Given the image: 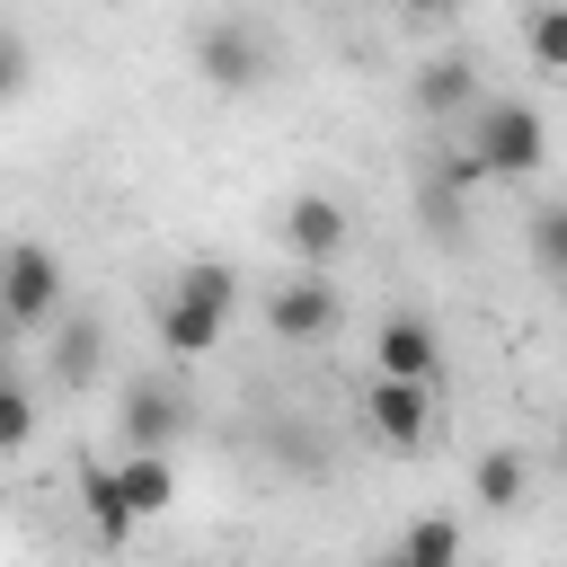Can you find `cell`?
Listing matches in <instances>:
<instances>
[{"mask_svg":"<svg viewBox=\"0 0 567 567\" xmlns=\"http://www.w3.org/2000/svg\"><path fill=\"white\" fill-rule=\"evenodd\" d=\"M275 230H284V248H292L310 275H319V266H337V257L354 248V213H346L337 195H292Z\"/></svg>","mask_w":567,"mask_h":567,"instance_id":"cell-6","label":"cell"},{"mask_svg":"<svg viewBox=\"0 0 567 567\" xmlns=\"http://www.w3.org/2000/svg\"><path fill=\"white\" fill-rule=\"evenodd\" d=\"M470 487H478V505H496V514H514L523 505V487H532V461L523 452H478V470H470Z\"/></svg>","mask_w":567,"mask_h":567,"instance_id":"cell-14","label":"cell"},{"mask_svg":"<svg viewBox=\"0 0 567 567\" xmlns=\"http://www.w3.org/2000/svg\"><path fill=\"white\" fill-rule=\"evenodd\" d=\"M62 310V257L44 239H9L0 248V319L9 328H44Z\"/></svg>","mask_w":567,"mask_h":567,"instance_id":"cell-3","label":"cell"},{"mask_svg":"<svg viewBox=\"0 0 567 567\" xmlns=\"http://www.w3.org/2000/svg\"><path fill=\"white\" fill-rule=\"evenodd\" d=\"M408 97H416L425 124H443V115H461V106L478 97V62H470V53H434V62H416Z\"/></svg>","mask_w":567,"mask_h":567,"instance_id":"cell-10","label":"cell"},{"mask_svg":"<svg viewBox=\"0 0 567 567\" xmlns=\"http://www.w3.org/2000/svg\"><path fill=\"white\" fill-rule=\"evenodd\" d=\"M195 62H204L213 89H257V80H266V27H248V18H204V27H195Z\"/></svg>","mask_w":567,"mask_h":567,"instance_id":"cell-5","label":"cell"},{"mask_svg":"<svg viewBox=\"0 0 567 567\" xmlns=\"http://www.w3.org/2000/svg\"><path fill=\"white\" fill-rule=\"evenodd\" d=\"M532 248H540V266H549V275H567V204L532 213Z\"/></svg>","mask_w":567,"mask_h":567,"instance_id":"cell-18","label":"cell"},{"mask_svg":"<svg viewBox=\"0 0 567 567\" xmlns=\"http://www.w3.org/2000/svg\"><path fill=\"white\" fill-rule=\"evenodd\" d=\"M434 372H443V337H434V319L399 310V319H381V328H372V381L434 390Z\"/></svg>","mask_w":567,"mask_h":567,"instance_id":"cell-4","label":"cell"},{"mask_svg":"<svg viewBox=\"0 0 567 567\" xmlns=\"http://www.w3.org/2000/svg\"><path fill=\"white\" fill-rule=\"evenodd\" d=\"M27 62H35V53H27V35H18V27H0V97H18V89H27Z\"/></svg>","mask_w":567,"mask_h":567,"instance_id":"cell-19","label":"cell"},{"mask_svg":"<svg viewBox=\"0 0 567 567\" xmlns=\"http://www.w3.org/2000/svg\"><path fill=\"white\" fill-rule=\"evenodd\" d=\"M27 434H35V390L0 363V452H27Z\"/></svg>","mask_w":567,"mask_h":567,"instance_id":"cell-17","label":"cell"},{"mask_svg":"<svg viewBox=\"0 0 567 567\" xmlns=\"http://www.w3.org/2000/svg\"><path fill=\"white\" fill-rule=\"evenodd\" d=\"M80 514H89V532H97L106 549L133 540V505L115 496V461H80Z\"/></svg>","mask_w":567,"mask_h":567,"instance_id":"cell-12","label":"cell"},{"mask_svg":"<svg viewBox=\"0 0 567 567\" xmlns=\"http://www.w3.org/2000/svg\"><path fill=\"white\" fill-rule=\"evenodd\" d=\"M177 434H186V399L168 381H133L124 390V443L133 452H168Z\"/></svg>","mask_w":567,"mask_h":567,"instance_id":"cell-9","label":"cell"},{"mask_svg":"<svg viewBox=\"0 0 567 567\" xmlns=\"http://www.w3.org/2000/svg\"><path fill=\"white\" fill-rule=\"evenodd\" d=\"M470 159H478V177H532V168L549 159V124H540V106H532V97H487V106H478V142H470Z\"/></svg>","mask_w":567,"mask_h":567,"instance_id":"cell-2","label":"cell"},{"mask_svg":"<svg viewBox=\"0 0 567 567\" xmlns=\"http://www.w3.org/2000/svg\"><path fill=\"white\" fill-rule=\"evenodd\" d=\"M266 328H275L284 346H319V337L337 328V284H328V275L275 284V292H266Z\"/></svg>","mask_w":567,"mask_h":567,"instance_id":"cell-7","label":"cell"},{"mask_svg":"<svg viewBox=\"0 0 567 567\" xmlns=\"http://www.w3.org/2000/svg\"><path fill=\"white\" fill-rule=\"evenodd\" d=\"M399 558L408 567H461V523L452 514H416L408 540H399Z\"/></svg>","mask_w":567,"mask_h":567,"instance_id":"cell-15","label":"cell"},{"mask_svg":"<svg viewBox=\"0 0 567 567\" xmlns=\"http://www.w3.org/2000/svg\"><path fill=\"white\" fill-rule=\"evenodd\" d=\"M363 425H372L390 452H425V434H434V390L372 381V390H363Z\"/></svg>","mask_w":567,"mask_h":567,"instance_id":"cell-8","label":"cell"},{"mask_svg":"<svg viewBox=\"0 0 567 567\" xmlns=\"http://www.w3.org/2000/svg\"><path fill=\"white\" fill-rule=\"evenodd\" d=\"M230 310H239V275L230 266H186L168 284V301H159V346L168 354H213Z\"/></svg>","mask_w":567,"mask_h":567,"instance_id":"cell-1","label":"cell"},{"mask_svg":"<svg viewBox=\"0 0 567 567\" xmlns=\"http://www.w3.org/2000/svg\"><path fill=\"white\" fill-rule=\"evenodd\" d=\"M0 346H9V319H0Z\"/></svg>","mask_w":567,"mask_h":567,"instance_id":"cell-20","label":"cell"},{"mask_svg":"<svg viewBox=\"0 0 567 567\" xmlns=\"http://www.w3.org/2000/svg\"><path fill=\"white\" fill-rule=\"evenodd\" d=\"M115 496L133 505V523L168 514V505H177V470H168V452H124V461H115Z\"/></svg>","mask_w":567,"mask_h":567,"instance_id":"cell-11","label":"cell"},{"mask_svg":"<svg viewBox=\"0 0 567 567\" xmlns=\"http://www.w3.org/2000/svg\"><path fill=\"white\" fill-rule=\"evenodd\" d=\"M514 27H523V53L540 71H567V9H523Z\"/></svg>","mask_w":567,"mask_h":567,"instance_id":"cell-16","label":"cell"},{"mask_svg":"<svg viewBox=\"0 0 567 567\" xmlns=\"http://www.w3.org/2000/svg\"><path fill=\"white\" fill-rule=\"evenodd\" d=\"M97 363H106V328L97 319H62L53 328V381L80 390V381H97Z\"/></svg>","mask_w":567,"mask_h":567,"instance_id":"cell-13","label":"cell"}]
</instances>
